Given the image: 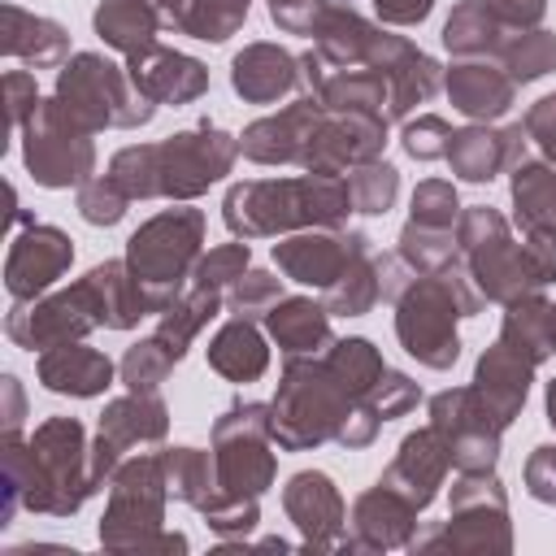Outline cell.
<instances>
[{
	"mask_svg": "<svg viewBox=\"0 0 556 556\" xmlns=\"http://www.w3.org/2000/svg\"><path fill=\"white\" fill-rule=\"evenodd\" d=\"M378 300H382V274H378L374 248L365 243V248L343 265V274L321 291V304H326L330 317H365Z\"/></svg>",
	"mask_w": 556,
	"mask_h": 556,
	"instance_id": "ab89813d",
	"label": "cell"
},
{
	"mask_svg": "<svg viewBox=\"0 0 556 556\" xmlns=\"http://www.w3.org/2000/svg\"><path fill=\"white\" fill-rule=\"evenodd\" d=\"M352 213L348 178L300 174V178H252L235 182L222 200V217L235 239H269L295 235L308 226H343Z\"/></svg>",
	"mask_w": 556,
	"mask_h": 556,
	"instance_id": "3957f363",
	"label": "cell"
},
{
	"mask_svg": "<svg viewBox=\"0 0 556 556\" xmlns=\"http://www.w3.org/2000/svg\"><path fill=\"white\" fill-rule=\"evenodd\" d=\"M408 547H452V552H508L513 530H508V495L495 478L486 473H460L452 482V517L443 526L417 530Z\"/></svg>",
	"mask_w": 556,
	"mask_h": 556,
	"instance_id": "8fae6325",
	"label": "cell"
},
{
	"mask_svg": "<svg viewBox=\"0 0 556 556\" xmlns=\"http://www.w3.org/2000/svg\"><path fill=\"white\" fill-rule=\"evenodd\" d=\"M4 100H9V126H26V117H30L35 104L43 100L39 87H35V74L9 70V74H4Z\"/></svg>",
	"mask_w": 556,
	"mask_h": 556,
	"instance_id": "94428289",
	"label": "cell"
},
{
	"mask_svg": "<svg viewBox=\"0 0 556 556\" xmlns=\"http://www.w3.org/2000/svg\"><path fill=\"white\" fill-rule=\"evenodd\" d=\"M204 243V213L200 208H161L156 217H148L130 239H126V265L135 269V278L148 291V308L161 317L178 295L182 282L191 278L195 261Z\"/></svg>",
	"mask_w": 556,
	"mask_h": 556,
	"instance_id": "ba28073f",
	"label": "cell"
},
{
	"mask_svg": "<svg viewBox=\"0 0 556 556\" xmlns=\"http://www.w3.org/2000/svg\"><path fill=\"white\" fill-rule=\"evenodd\" d=\"M248 9H252V0H187L178 30L191 39H204V43H222L248 22Z\"/></svg>",
	"mask_w": 556,
	"mask_h": 556,
	"instance_id": "7dc6e473",
	"label": "cell"
},
{
	"mask_svg": "<svg viewBox=\"0 0 556 556\" xmlns=\"http://www.w3.org/2000/svg\"><path fill=\"white\" fill-rule=\"evenodd\" d=\"M282 508L295 521V530L304 534L308 547H343V526H348V508L343 495L334 486L330 473L321 469H300L287 486H282Z\"/></svg>",
	"mask_w": 556,
	"mask_h": 556,
	"instance_id": "d6986e66",
	"label": "cell"
},
{
	"mask_svg": "<svg viewBox=\"0 0 556 556\" xmlns=\"http://www.w3.org/2000/svg\"><path fill=\"white\" fill-rule=\"evenodd\" d=\"M348 195H352V213L382 217L400 195V169L387 161H365L348 169Z\"/></svg>",
	"mask_w": 556,
	"mask_h": 556,
	"instance_id": "bcb514c9",
	"label": "cell"
},
{
	"mask_svg": "<svg viewBox=\"0 0 556 556\" xmlns=\"http://www.w3.org/2000/svg\"><path fill=\"white\" fill-rule=\"evenodd\" d=\"M0 391H4V434H22V421H26V395H22V382L13 378V374H4V382H0Z\"/></svg>",
	"mask_w": 556,
	"mask_h": 556,
	"instance_id": "e7e4bbea",
	"label": "cell"
},
{
	"mask_svg": "<svg viewBox=\"0 0 556 556\" xmlns=\"http://www.w3.org/2000/svg\"><path fill=\"white\" fill-rule=\"evenodd\" d=\"M526 126H486V122H473L465 130L452 135V148H447V165L456 178L465 182H491L500 178L504 169H517L526 161Z\"/></svg>",
	"mask_w": 556,
	"mask_h": 556,
	"instance_id": "7402d4cb",
	"label": "cell"
},
{
	"mask_svg": "<svg viewBox=\"0 0 556 556\" xmlns=\"http://www.w3.org/2000/svg\"><path fill=\"white\" fill-rule=\"evenodd\" d=\"M208 365L226 382H256L269 369V348L265 334L248 317H230L213 339H208Z\"/></svg>",
	"mask_w": 556,
	"mask_h": 556,
	"instance_id": "d590c367",
	"label": "cell"
},
{
	"mask_svg": "<svg viewBox=\"0 0 556 556\" xmlns=\"http://www.w3.org/2000/svg\"><path fill=\"white\" fill-rule=\"evenodd\" d=\"M513 222L521 235L552 230L556 235V165L521 161L513 169Z\"/></svg>",
	"mask_w": 556,
	"mask_h": 556,
	"instance_id": "8d00e7d4",
	"label": "cell"
},
{
	"mask_svg": "<svg viewBox=\"0 0 556 556\" xmlns=\"http://www.w3.org/2000/svg\"><path fill=\"white\" fill-rule=\"evenodd\" d=\"M395 252H400V261L413 274H439L452 261H460V248H456V235L452 230H430V226H417V222H408L400 230Z\"/></svg>",
	"mask_w": 556,
	"mask_h": 556,
	"instance_id": "f6af8a7d",
	"label": "cell"
},
{
	"mask_svg": "<svg viewBox=\"0 0 556 556\" xmlns=\"http://www.w3.org/2000/svg\"><path fill=\"white\" fill-rule=\"evenodd\" d=\"M174 365H178V361H174V352H169L156 334H148V339H139L135 348H126V356H122L117 374H122L126 391H156V387L169 378V369H174Z\"/></svg>",
	"mask_w": 556,
	"mask_h": 556,
	"instance_id": "c3c4849f",
	"label": "cell"
},
{
	"mask_svg": "<svg viewBox=\"0 0 556 556\" xmlns=\"http://www.w3.org/2000/svg\"><path fill=\"white\" fill-rule=\"evenodd\" d=\"M269 326V339L287 352V356H321L334 334H330V313L326 304L308 300V295H291V300H278L265 317Z\"/></svg>",
	"mask_w": 556,
	"mask_h": 556,
	"instance_id": "836d02e7",
	"label": "cell"
},
{
	"mask_svg": "<svg viewBox=\"0 0 556 556\" xmlns=\"http://www.w3.org/2000/svg\"><path fill=\"white\" fill-rule=\"evenodd\" d=\"M387 143V117L382 113H321L313 126V139L300 156L304 174H348L365 161H378Z\"/></svg>",
	"mask_w": 556,
	"mask_h": 556,
	"instance_id": "9a60e30c",
	"label": "cell"
},
{
	"mask_svg": "<svg viewBox=\"0 0 556 556\" xmlns=\"http://www.w3.org/2000/svg\"><path fill=\"white\" fill-rule=\"evenodd\" d=\"M456 248H460L465 274L491 304H513V300L547 287L534 265L530 243L513 239L504 213H495L486 204H473L456 217Z\"/></svg>",
	"mask_w": 556,
	"mask_h": 556,
	"instance_id": "52a82bcc",
	"label": "cell"
},
{
	"mask_svg": "<svg viewBox=\"0 0 556 556\" xmlns=\"http://www.w3.org/2000/svg\"><path fill=\"white\" fill-rule=\"evenodd\" d=\"M526 135L543 148V156L556 165V91H547L543 100H534L530 109H526Z\"/></svg>",
	"mask_w": 556,
	"mask_h": 556,
	"instance_id": "91938a15",
	"label": "cell"
},
{
	"mask_svg": "<svg viewBox=\"0 0 556 556\" xmlns=\"http://www.w3.org/2000/svg\"><path fill=\"white\" fill-rule=\"evenodd\" d=\"M378 39H382V26H374L369 17H361L352 4H326L321 22H317V30H313V48H317L334 70L369 65Z\"/></svg>",
	"mask_w": 556,
	"mask_h": 556,
	"instance_id": "d6a6232c",
	"label": "cell"
},
{
	"mask_svg": "<svg viewBox=\"0 0 556 556\" xmlns=\"http://www.w3.org/2000/svg\"><path fill=\"white\" fill-rule=\"evenodd\" d=\"M126 74L152 104H191L208 91V65L161 43L126 56Z\"/></svg>",
	"mask_w": 556,
	"mask_h": 556,
	"instance_id": "603a6c76",
	"label": "cell"
},
{
	"mask_svg": "<svg viewBox=\"0 0 556 556\" xmlns=\"http://www.w3.org/2000/svg\"><path fill=\"white\" fill-rule=\"evenodd\" d=\"M443 91L452 109L465 113L469 122H495L517 100V83L508 78L504 65H491V61H456L443 78Z\"/></svg>",
	"mask_w": 556,
	"mask_h": 556,
	"instance_id": "484cf974",
	"label": "cell"
},
{
	"mask_svg": "<svg viewBox=\"0 0 556 556\" xmlns=\"http://www.w3.org/2000/svg\"><path fill=\"white\" fill-rule=\"evenodd\" d=\"M321 361H326V369H330L356 400H365V395L374 391V382L387 374V361H382V352H378L369 339H334V343L321 352Z\"/></svg>",
	"mask_w": 556,
	"mask_h": 556,
	"instance_id": "7bdbcfd3",
	"label": "cell"
},
{
	"mask_svg": "<svg viewBox=\"0 0 556 556\" xmlns=\"http://www.w3.org/2000/svg\"><path fill=\"white\" fill-rule=\"evenodd\" d=\"M56 100L61 109L87 130H135L143 122H152L156 104L148 96H139V87L130 83L126 65L104 61L100 52H74L61 74H56Z\"/></svg>",
	"mask_w": 556,
	"mask_h": 556,
	"instance_id": "9c48e42d",
	"label": "cell"
},
{
	"mask_svg": "<svg viewBox=\"0 0 556 556\" xmlns=\"http://www.w3.org/2000/svg\"><path fill=\"white\" fill-rule=\"evenodd\" d=\"M274 408L261 400H235L213 421V460H217V486L222 495L261 500L274 486Z\"/></svg>",
	"mask_w": 556,
	"mask_h": 556,
	"instance_id": "30bf717a",
	"label": "cell"
},
{
	"mask_svg": "<svg viewBox=\"0 0 556 556\" xmlns=\"http://www.w3.org/2000/svg\"><path fill=\"white\" fill-rule=\"evenodd\" d=\"M413 534H417V508L400 491L378 482V486L356 495L343 547H352V552H387V547H408Z\"/></svg>",
	"mask_w": 556,
	"mask_h": 556,
	"instance_id": "44dd1931",
	"label": "cell"
},
{
	"mask_svg": "<svg viewBox=\"0 0 556 556\" xmlns=\"http://www.w3.org/2000/svg\"><path fill=\"white\" fill-rule=\"evenodd\" d=\"M165 469L156 456H130L109 478V508L100 521V543L109 552H187V534L161 530L165 521Z\"/></svg>",
	"mask_w": 556,
	"mask_h": 556,
	"instance_id": "8992f818",
	"label": "cell"
},
{
	"mask_svg": "<svg viewBox=\"0 0 556 556\" xmlns=\"http://www.w3.org/2000/svg\"><path fill=\"white\" fill-rule=\"evenodd\" d=\"M161 469H165V486L174 500L204 508L222 486H217V460L213 452L200 447H165L161 452Z\"/></svg>",
	"mask_w": 556,
	"mask_h": 556,
	"instance_id": "b9f144b4",
	"label": "cell"
},
{
	"mask_svg": "<svg viewBox=\"0 0 556 556\" xmlns=\"http://www.w3.org/2000/svg\"><path fill=\"white\" fill-rule=\"evenodd\" d=\"M0 22H4V56L30 65V70H56L70 61V35L61 22L52 17H39V13H26L22 4H4L0 9Z\"/></svg>",
	"mask_w": 556,
	"mask_h": 556,
	"instance_id": "f1b7e54d",
	"label": "cell"
},
{
	"mask_svg": "<svg viewBox=\"0 0 556 556\" xmlns=\"http://www.w3.org/2000/svg\"><path fill=\"white\" fill-rule=\"evenodd\" d=\"M508 78L521 87V83H534L543 74L556 70V30H543V26H530V30H517L504 52H500Z\"/></svg>",
	"mask_w": 556,
	"mask_h": 556,
	"instance_id": "ee69618b",
	"label": "cell"
},
{
	"mask_svg": "<svg viewBox=\"0 0 556 556\" xmlns=\"http://www.w3.org/2000/svg\"><path fill=\"white\" fill-rule=\"evenodd\" d=\"M534 369H539V365H530L521 352H513L504 339H495V343L478 356L469 387L482 395V404L495 413L500 426H513V417L521 413V404H526V395H530Z\"/></svg>",
	"mask_w": 556,
	"mask_h": 556,
	"instance_id": "d4e9b609",
	"label": "cell"
},
{
	"mask_svg": "<svg viewBox=\"0 0 556 556\" xmlns=\"http://www.w3.org/2000/svg\"><path fill=\"white\" fill-rule=\"evenodd\" d=\"M230 87L248 104H274L300 87V61L278 43H248L230 61Z\"/></svg>",
	"mask_w": 556,
	"mask_h": 556,
	"instance_id": "83f0119b",
	"label": "cell"
},
{
	"mask_svg": "<svg viewBox=\"0 0 556 556\" xmlns=\"http://www.w3.org/2000/svg\"><path fill=\"white\" fill-rule=\"evenodd\" d=\"M365 400H369V408H374L382 421H395V417H404V413H413V408L421 404V387H417L408 374L387 369V374L374 382V391H369Z\"/></svg>",
	"mask_w": 556,
	"mask_h": 556,
	"instance_id": "11a10c76",
	"label": "cell"
},
{
	"mask_svg": "<svg viewBox=\"0 0 556 556\" xmlns=\"http://www.w3.org/2000/svg\"><path fill=\"white\" fill-rule=\"evenodd\" d=\"M369 70H378L387 78V122H408V113L443 87L439 61L426 56L404 35H387V30H382V39L369 56Z\"/></svg>",
	"mask_w": 556,
	"mask_h": 556,
	"instance_id": "ac0fdd59",
	"label": "cell"
},
{
	"mask_svg": "<svg viewBox=\"0 0 556 556\" xmlns=\"http://www.w3.org/2000/svg\"><path fill=\"white\" fill-rule=\"evenodd\" d=\"M217 313H222V291H213V287H191V291H182V295L161 313V321H156L152 334L174 352V361H182L187 348H191V339H195Z\"/></svg>",
	"mask_w": 556,
	"mask_h": 556,
	"instance_id": "60d3db41",
	"label": "cell"
},
{
	"mask_svg": "<svg viewBox=\"0 0 556 556\" xmlns=\"http://www.w3.org/2000/svg\"><path fill=\"white\" fill-rule=\"evenodd\" d=\"M278 300H282V278H274L269 269H248V274L230 287V295H226L230 313H235V317H248V321L269 317V308H274Z\"/></svg>",
	"mask_w": 556,
	"mask_h": 556,
	"instance_id": "816d5d0a",
	"label": "cell"
},
{
	"mask_svg": "<svg viewBox=\"0 0 556 556\" xmlns=\"http://www.w3.org/2000/svg\"><path fill=\"white\" fill-rule=\"evenodd\" d=\"M91 22H96V35L109 48H117L122 56H135V52L152 48L156 30H165L161 13L152 4H143V0H100Z\"/></svg>",
	"mask_w": 556,
	"mask_h": 556,
	"instance_id": "74e56055",
	"label": "cell"
},
{
	"mask_svg": "<svg viewBox=\"0 0 556 556\" xmlns=\"http://www.w3.org/2000/svg\"><path fill=\"white\" fill-rule=\"evenodd\" d=\"M547 421H552V430H556V378L547 382Z\"/></svg>",
	"mask_w": 556,
	"mask_h": 556,
	"instance_id": "003e7915",
	"label": "cell"
},
{
	"mask_svg": "<svg viewBox=\"0 0 556 556\" xmlns=\"http://www.w3.org/2000/svg\"><path fill=\"white\" fill-rule=\"evenodd\" d=\"M482 291L465 274L460 261H452L439 274H421L408 282V291L395 300V339L400 348L426 365V369H452L460 361V334L456 317L482 313Z\"/></svg>",
	"mask_w": 556,
	"mask_h": 556,
	"instance_id": "277c9868",
	"label": "cell"
},
{
	"mask_svg": "<svg viewBox=\"0 0 556 556\" xmlns=\"http://www.w3.org/2000/svg\"><path fill=\"white\" fill-rule=\"evenodd\" d=\"M83 291L96 308V321L104 330H130L139 326L143 317H152L148 308V291L143 282L135 278V269L126 261H104V265H91L83 278Z\"/></svg>",
	"mask_w": 556,
	"mask_h": 556,
	"instance_id": "4316f807",
	"label": "cell"
},
{
	"mask_svg": "<svg viewBox=\"0 0 556 556\" xmlns=\"http://www.w3.org/2000/svg\"><path fill=\"white\" fill-rule=\"evenodd\" d=\"M365 243H369V235H361V230L308 226V230H295V235H287V239L274 243V265H278L282 278L326 291Z\"/></svg>",
	"mask_w": 556,
	"mask_h": 556,
	"instance_id": "2e32d148",
	"label": "cell"
},
{
	"mask_svg": "<svg viewBox=\"0 0 556 556\" xmlns=\"http://www.w3.org/2000/svg\"><path fill=\"white\" fill-rule=\"evenodd\" d=\"M96 308L83 291V282L56 291V295H39V300H13L9 317H4V334L26 348V352H48L74 339H87L96 330Z\"/></svg>",
	"mask_w": 556,
	"mask_h": 556,
	"instance_id": "5bb4252c",
	"label": "cell"
},
{
	"mask_svg": "<svg viewBox=\"0 0 556 556\" xmlns=\"http://www.w3.org/2000/svg\"><path fill=\"white\" fill-rule=\"evenodd\" d=\"M248 269H252V252H248V243H217V248H208V252L195 261L191 282H195V287H213V291H222V287H235Z\"/></svg>",
	"mask_w": 556,
	"mask_h": 556,
	"instance_id": "681fc988",
	"label": "cell"
},
{
	"mask_svg": "<svg viewBox=\"0 0 556 556\" xmlns=\"http://www.w3.org/2000/svg\"><path fill=\"white\" fill-rule=\"evenodd\" d=\"M0 469H4L0 526H9L17 508L70 517L83 508L87 495L100 491L91 473V443L78 417L39 421L30 443H22V434H0Z\"/></svg>",
	"mask_w": 556,
	"mask_h": 556,
	"instance_id": "6da1fadb",
	"label": "cell"
},
{
	"mask_svg": "<svg viewBox=\"0 0 556 556\" xmlns=\"http://www.w3.org/2000/svg\"><path fill=\"white\" fill-rule=\"evenodd\" d=\"M39 382L56 395H78V400H91L100 395L109 382H113V361L96 348H87L83 339L74 343H61V348H48L39 352Z\"/></svg>",
	"mask_w": 556,
	"mask_h": 556,
	"instance_id": "4dcf8cb0",
	"label": "cell"
},
{
	"mask_svg": "<svg viewBox=\"0 0 556 556\" xmlns=\"http://www.w3.org/2000/svg\"><path fill=\"white\" fill-rule=\"evenodd\" d=\"M200 513H204L208 530H217V534H239V539L261 521L256 500H239V495H222V491H217Z\"/></svg>",
	"mask_w": 556,
	"mask_h": 556,
	"instance_id": "9f6ffc18",
	"label": "cell"
},
{
	"mask_svg": "<svg viewBox=\"0 0 556 556\" xmlns=\"http://www.w3.org/2000/svg\"><path fill=\"white\" fill-rule=\"evenodd\" d=\"M143 4H152V9L161 13V22H165L169 30H178V26H182V13H187V0H143Z\"/></svg>",
	"mask_w": 556,
	"mask_h": 556,
	"instance_id": "03108f58",
	"label": "cell"
},
{
	"mask_svg": "<svg viewBox=\"0 0 556 556\" xmlns=\"http://www.w3.org/2000/svg\"><path fill=\"white\" fill-rule=\"evenodd\" d=\"M504 326H500V339L521 352L530 365H543L547 356H556V304L543 300L539 291L504 304Z\"/></svg>",
	"mask_w": 556,
	"mask_h": 556,
	"instance_id": "e575fe53",
	"label": "cell"
},
{
	"mask_svg": "<svg viewBox=\"0 0 556 556\" xmlns=\"http://www.w3.org/2000/svg\"><path fill=\"white\" fill-rule=\"evenodd\" d=\"M447 469H452V452H447V443L439 439V430H434V426H421V430L404 434V443H400L395 460L382 469V478H378V482H387L391 491H400V495L421 513V508L439 495V486H443Z\"/></svg>",
	"mask_w": 556,
	"mask_h": 556,
	"instance_id": "cb8c5ba5",
	"label": "cell"
},
{
	"mask_svg": "<svg viewBox=\"0 0 556 556\" xmlns=\"http://www.w3.org/2000/svg\"><path fill=\"white\" fill-rule=\"evenodd\" d=\"M239 156V135L200 122L195 130H178L161 143H130L109 161V178L130 200H195L217 178L230 174Z\"/></svg>",
	"mask_w": 556,
	"mask_h": 556,
	"instance_id": "7a4b0ae2",
	"label": "cell"
},
{
	"mask_svg": "<svg viewBox=\"0 0 556 556\" xmlns=\"http://www.w3.org/2000/svg\"><path fill=\"white\" fill-rule=\"evenodd\" d=\"M70 261H74V239L65 230L26 222V230L13 235L4 256V287L13 300H39L70 269Z\"/></svg>",
	"mask_w": 556,
	"mask_h": 556,
	"instance_id": "e0dca14e",
	"label": "cell"
},
{
	"mask_svg": "<svg viewBox=\"0 0 556 556\" xmlns=\"http://www.w3.org/2000/svg\"><path fill=\"white\" fill-rule=\"evenodd\" d=\"M321 104L313 96H300L291 100L287 109L269 113V117H256L243 135H239V152L256 165H300L308 139H313V126L321 122Z\"/></svg>",
	"mask_w": 556,
	"mask_h": 556,
	"instance_id": "ffe728a7",
	"label": "cell"
},
{
	"mask_svg": "<svg viewBox=\"0 0 556 556\" xmlns=\"http://www.w3.org/2000/svg\"><path fill=\"white\" fill-rule=\"evenodd\" d=\"M526 491L539 504H556V443H543L526 460Z\"/></svg>",
	"mask_w": 556,
	"mask_h": 556,
	"instance_id": "680465c9",
	"label": "cell"
},
{
	"mask_svg": "<svg viewBox=\"0 0 556 556\" xmlns=\"http://www.w3.org/2000/svg\"><path fill=\"white\" fill-rule=\"evenodd\" d=\"M22 161L39 187H83L96 174V143L52 96L22 126Z\"/></svg>",
	"mask_w": 556,
	"mask_h": 556,
	"instance_id": "7c38bea8",
	"label": "cell"
},
{
	"mask_svg": "<svg viewBox=\"0 0 556 556\" xmlns=\"http://www.w3.org/2000/svg\"><path fill=\"white\" fill-rule=\"evenodd\" d=\"M456 217H460V204H456V187L452 182H443V178L417 182L413 204H408V222L430 226V230H452Z\"/></svg>",
	"mask_w": 556,
	"mask_h": 556,
	"instance_id": "f907efd6",
	"label": "cell"
},
{
	"mask_svg": "<svg viewBox=\"0 0 556 556\" xmlns=\"http://www.w3.org/2000/svg\"><path fill=\"white\" fill-rule=\"evenodd\" d=\"M430 9H434V0H374V13L387 26H417L430 17Z\"/></svg>",
	"mask_w": 556,
	"mask_h": 556,
	"instance_id": "6125c7cd",
	"label": "cell"
},
{
	"mask_svg": "<svg viewBox=\"0 0 556 556\" xmlns=\"http://www.w3.org/2000/svg\"><path fill=\"white\" fill-rule=\"evenodd\" d=\"M452 135H456V130H452L439 113H421L417 122H404L400 143H404V152H408L413 161H443L447 148H452Z\"/></svg>",
	"mask_w": 556,
	"mask_h": 556,
	"instance_id": "db71d44e",
	"label": "cell"
},
{
	"mask_svg": "<svg viewBox=\"0 0 556 556\" xmlns=\"http://www.w3.org/2000/svg\"><path fill=\"white\" fill-rule=\"evenodd\" d=\"M356 395L326 369L321 356H287L278 395H274V443L282 452H308L326 439H339L356 413Z\"/></svg>",
	"mask_w": 556,
	"mask_h": 556,
	"instance_id": "5b68a950",
	"label": "cell"
},
{
	"mask_svg": "<svg viewBox=\"0 0 556 556\" xmlns=\"http://www.w3.org/2000/svg\"><path fill=\"white\" fill-rule=\"evenodd\" d=\"M265 4H269V17H274L278 30H287V35H313L330 0H265Z\"/></svg>",
	"mask_w": 556,
	"mask_h": 556,
	"instance_id": "6f0895ef",
	"label": "cell"
},
{
	"mask_svg": "<svg viewBox=\"0 0 556 556\" xmlns=\"http://www.w3.org/2000/svg\"><path fill=\"white\" fill-rule=\"evenodd\" d=\"M165 430H169V408L156 391H126V395L109 400L100 413V426H96V434H104L117 452L152 447L165 439Z\"/></svg>",
	"mask_w": 556,
	"mask_h": 556,
	"instance_id": "f546056e",
	"label": "cell"
},
{
	"mask_svg": "<svg viewBox=\"0 0 556 556\" xmlns=\"http://www.w3.org/2000/svg\"><path fill=\"white\" fill-rule=\"evenodd\" d=\"M126 204H130V195H126L109 174L87 178V182L78 187V213H83V222H91V226H117V222L126 217Z\"/></svg>",
	"mask_w": 556,
	"mask_h": 556,
	"instance_id": "f5cc1de1",
	"label": "cell"
},
{
	"mask_svg": "<svg viewBox=\"0 0 556 556\" xmlns=\"http://www.w3.org/2000/svg\"><path fill=\"white\" fill-rule=\"evenodd\" d=\"M513 30H530V26H539L543 22V13H547V0H486Z\"/></svg>",
	"mask_w": 556,
	"mask_h": 556,
	"instance_id": "be15d7a7",
	"label": "cell"
},
{
	"mask_svg": "<svg viewBox=\"0 0 556 556\" xmlns=\"http://www.w3.org/2000/svg\"><path fill=\"white\" fill-rule=\"evenodd\" d=\"M517 30L486 4V0H460L447 22H443V48L460 61H486V56H500L504 43L513 39Z\"/></svg>",
	"mask_w": 556,
	"mask_h": 556,
	"instance_id": "1f68e13d",
	"label": "cell"
},
{
	"mask_svg": "<svg viewBox=\"0 0 556 556\" xmlns=\"http://www.w3.org/2000/svg\"><path fill=\"white\" fill-rule=\"evenodd\" d=\"M313 100L326 113H382L387 117V78L369 65H348V70L330 65Z\"/></svg>",
	"mask_w": 556,
	"mask_h": 556,
	"instance_id": "f35d334b",
	"label": "cell"
},
{
	"mask_svg": "<svg viewBox=\"0 0 556 556\" xmlns=\"http://www.w3.org/2000/svg\"><path fill=\"white\" fill-rule=\"evenodd\" d=\"M430 426L447 443L456 473H486V469H495L504 426L495 421V413L482 404V395L473 387L439 391L430 400Z\"/></svg>",
	"mask_w": 556,
	"mask_h": 556,
	"instance_id": "4fadbf2b",
	"label": "cell"
}]
</instances>
